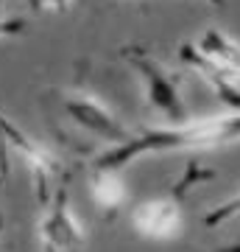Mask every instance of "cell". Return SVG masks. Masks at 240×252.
<instances>
[{"label":"cell","mask_w":240,"mask_h":252,"mask_svg":"<svg viewBox=\"0 0 240 252\" xmlns=\"http://www.w3.org/2000/svg\"><path fill=\"white\" fill-rule=\"evenodd\" d=\"M240 216V193H235L232 199H226L223 205L213 207L210 213L204 216V224L207 227H218V224H226V221H232V219Z\"/></svg>","instance_id":"cell-10"},{"label":"cell","mask_w":240,"mask_h":252,"mask_svg":"<svg viewBox=\"0 0 240 252\" xmlns=\"http://www.w3.org/2000/svg\"><path fill=\"white\" fill-rule=\"evenodd\" d=\"M39 9H51V11H62V9H67L73 0H34Z\"/></svg>","instance_id":"cell-11"},{"label":"cell","mask_w":240,"mask_h":252,"mask_svg":"<svg viewBox=\"0 0 240 252\" xmlns=\"http://www.w3.org/2000/svg\"><path fill=\"white\" fill-rule=\"evenodd\" d=\"M0 224H3V219H0Z\"/></svg>","instance_id":"cell-14"},{"label":"cell","mask_w":240,"mask_h":252,"mask_svg":"<svg viewBox=\"0 0 240 252\" xmlns=\"http://www.w3.org/2000/svg\"><path fill=\"white\" fill-rule=\"evenodd\" d=\"M218 252H240V241L238 244H229V247H223V250H218Z\"/></svg>","instance_id":"cell-12"},{"label":"cell","mask_w":240,"mask_h":252,"mask_svg":"<svg viewBox=\"0 0 240 252\" xmlns=\"http://www.w3.org/2000/svg\"><path fill=\"white\" fill-rule=\"evenodd\" d=\"M207 3H213V6H221L223 0H207Z\"/></svg>","instance_id":"cell-13"},{"label":"cell","mask_w":240,"mask_h":252,"mask_svg":"<svg viewBox=\"0 0 240 252\" xmlns=\"http://www.w3.org/2000/svg\"><path fill=\"white\" fill-rule=\"evenodd\" d=\"M193 45L201 56H207L210 62H215L221 70L229 73L235 81H240V42H235L218 28H207Z\"/></svg>","instance_id":"cell-8"},{"label":"cell","mask_w":240,"mask_h":252,"mask_svg":"<svg viewBox=\"0 0 240 252\" xmlns=\"http://www.w3.org/2000/svg\"><path fill=\"white\" fill-rule=\"evenodd\" d=\"M182 62H185L190 70H196L198 76L207 81V87H210V90L218 95V101H223L229 109L240 112V87H238V81L232 79L229 73L221 70L215 62H210L207 56L198 54L193 42L182 45Z\"/></svg>","instance_id":"cell-6"},{"label":"cell","mask_w":240,"mask_h":252,"mask_svg":"<svg viewBox=\"0 0 240 252\" xmlns=\"http://www.w3.org/2000/svg\"><path fill=\"white\" fill-rule=\"evenodd\" d=\"M182 193L173 190L168 196L148 199L132 210V227L137 235L151 241H170L182 233Z\"/></svg>","instance_id":"cell-5"},{"label":"cell","mask_w":240,"mask_h":252,"mask_svg":"<svg viewBox=\"0 0 240 252\" xmlns=\"http://www.w3.org/2000/svg\"><path fill=\"white\" fill-rule=\"evenodd\" d=\"M240 140V112L226 115H207L196 121L173 126L148 129L142 135H132L126 143L109 146L92 168H112L120 171L129 162L140 160L145 154H168V152H207V149H221V146L238 143Z\"/></svg>","instance_id":"cell-1"},{"label":"cell","mask_w":240,"mask_h":252,"mask_svg":"<svg viewBox=\"0 0 240 252\" xmlns=\"http://www.w3.org/2000/svg\"><path fill=\"white\" fill-rule=\"evenodd\" d=\"M36 238L42 252H81L87 247V230L73 213L67 188H59L45 205L36 224Z\"/></svg>","instance_id":"cell-3"},{"label":"cell","mask_w":240,"mask_h":252,"mask_svg":"<svg viewBox=\"0 0 240 252\" xmlns=\"http://www.w3.org/2000/svg\"><path fill=\"white\" fill-rule=\"evenodd\" d=\"M0 137L26 160V165L31 168V174H34L36 185H39V188L48 185V177H51V171H53V157L45 152L42 146H36L26 132H20L6 115H0Z\"/></svg>","instance_id":"cell-7"},{"label":"cell","mask_w":240,"mask_h":252,"mask_svg":"<svg viewBox=\"0 0 240 252\" xmlns=\"http://www.w3.org/2000/svg\"><path fill=\"white\" fill-rule=\"evenodd\" d=\"M126 62L134 67V73L140 76L142 81V93H145V101L148 107L162 115L170 124H185L187 121V104L182 98V90H179V79L173 73L160 64L157 59L145 56L142 51H126Z\"/></svg>","instance_id":"cell-2"},{"label":"cell","mask_w":240,"mask_h":252,"mask_svg":"<svg viewBox=\"0 0 240 252\" xmlns=\"http://www.w3.org/2000/svg\"><path fill=\"white\" fill-rule=\"evenodd\" d=\"M62 109L79 129L89 132L92 137H98L109 146H120L132 137L129 126L92 93H64Z\"/></svg>","instance_id":"cell-4"},{"label":"cell","mask_w":240,"mask_h":252,"mask_svg":"<svg viewBox=\"0 0 240 252\" xmlns=\"http://www.w3.org/2000/svg\"><path fill=\"white\" fill-rule=\"evenodd\" d=\"M89 196L92 202L101 207V210H109L115 213L129 202V188H126L120 171H112V168H92V177H89Z\"/></svg>","instance_id":"cell-9"}]
</instances>
